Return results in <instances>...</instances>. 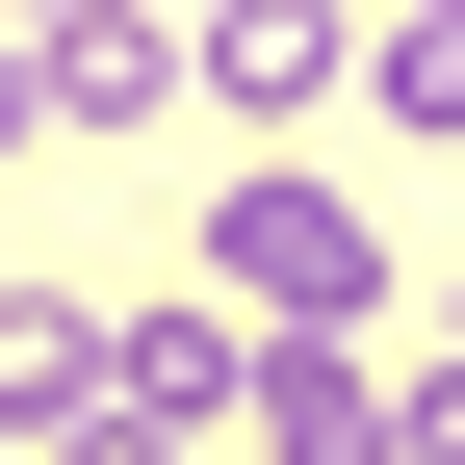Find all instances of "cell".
I'll use <instances>...</instances> for the list:
<instances>
[{"label": "cell", "mask_w": 465, "mask_h": 465, "mask_svg": "<svg viewBox=\"0 0 465 465\" xmlns=\"http://www.w3.org/2000/svg\"><path fill=\"white\" fill-rule=\"evenodd\" d=\"M207 311H259V336H362V311H414V284H388L362 182H311V155H232V182H207Z\"/></svg>", "instance_id": "6da1fadb"}, {"label": "cell", "mask_w": 465, "mask_h": 465, "mask_svg": "<svg viewBox=\"0 0 465 465\" xmlns=\"http://www.w3.org/2000/svg\"><path fill=\"white\" fill-rule=\"evenodd\" d=\"M182 104H232V130L362 104V0H182Z\"/></svg>", "instance_id": "7a4b0ae2"}, {"label": "cell", "mask_w": 465, "mask_h": 465, "mask_svg": "<svg viewBox=\"0 0 465 465\" xmlns=\"http://www.w3.org/2000/svg\"><path fill=\"white\" fill-rule=\"evenodd\" d=\"M259 465H414V388L362 362V336H259V414H232Z\"/></svg>", "instance_id": "3957f363"}, {"label": "cell", "mask_w": 465, "mask_h": 465, "mask_svg": "<svg viewBox=\"0 0 465 465\" xmlns=\"http://www.w3.org/2000/svg\"><path fill=\"white\" fill-rule=\"evenodd\" d=\"M26 52H52V130H104V155L182 104V0H78V26H26Z\"/></svg>", "instance_id": "277c9868"}, {"label": "cell", "mask_w": 465, "mask_h": 465, "mask_svg": "<svg viewBox=\"0 0 465 465\" xmlns=\"http://www.w3.org/2000/svg\"><path fill=\"white\" fill-rule=\"evenodd\" d=\"M362 130H465V0H388L362 26Z\"/></svg>", "instance_id": "5b68a950"}, {"label": "cell", "mask_w": 465, "mask_h": 465, "mask_svg": "<svg viewBox=\"0 0 465 465\" xmlns=\"http://www.w3.org/2000/svg\"><path fill=\"white\" fill-rule=\"evenodd\" d=\"M0 155H52V52L26 26H0Z\"/></svg>", "instance_id": "8992f818"}]
</instances>
